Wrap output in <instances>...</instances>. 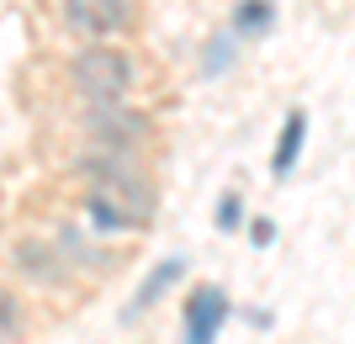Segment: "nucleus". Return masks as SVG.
<instances>
[{
	"label": "nucleus",
	"instance_id": "10",
	"mask_svg": "<svg viewBox=\"0 0 355 344\" xmlns=\"http://www.w3.org/2000/svg\"><path fill=\"white\" fill-rule=\"evenodd\" d=\"M59 255L69 260V265H106V249L90 244L80 228H59Z\"/></svg>",
	"mask_w": 355,
	"mask_h": 344
},
{
	"label": "nucleus",
	"instance_id": "7",
	"mask_svg": "<svg viewBox=\"0 0 355 344\" xmlns=\"http://www.w3.org/2000/svg\"><path fill=\"white\" fill-rule=\"evenodd\" d=\"M11 260H16L21 275H32V281H43V286H59L64 270H69V260L59 255V244H37V239H21Z\"/></svg>",
	"mask_w": 355,
	"mask_h": 344
},
{
	"label": "nucleus",
	"instance_id": "13",
	"mask_svg": "<svg viewBox=\"0 0 355 344\" xmlns=\"http://www.w3.org/2000/svg\"><path fill=\"white\" fill-rule=\"evenodd\" d=\"M16 329V302H11V291H0V339Z\"/></svg>",
	"mask_w": 355,
	"mask_h": 344
},
{
	"label": "nucleus",
	"instance_id": "1",
	"mask_svg": "<svg viewBox=\"0 0 355 344\" xmlns=\"http://www.w3.org/2000/svg\"><path fill=\"white\" fill-rule=\"evenodd\" d=\"M138 69L133 59L112 43H90L69 59V85L80 90V101H128Z\"/></svg>",
	"mask_w": 355,
	"mask_h": 344
},
{
	"label": "nucleus",
	"instance_id": "8",
	"mask_svg": "<svg viewBox=\"0 0 355 344\" xmlns=\"http://www.w3.org/2000/svg\"><path fill=\"white\" fill-rule=\"evenodd\" d=\"M302 143H308V111L292 106L286 122H282V138H276V154H270V175L276 180H292L297 159H302Z\"/></svg>",
	"mask_w": 355,
	"mask_h": 344
},
{
	"label": "nucleus",
	"instance_id": "2",
	"mask_svg": "<svg viewBox=\"0 0 355 344\" xmlns=\"http://www.w3.org/2000/svg\"><path fill=\"white\" fill-rule=\"evenodd\" d=\"M85 133L101 149H138L154 133V122H148V111L128 101H85Z\"/></svg>",
	"mask_w": 355,
	"mask_h": 344
},
{
	"label": "nucleus",
	"instance_id": "5",
	"mask_svg": "<svg viewBox=\"0 0 355 344\" xmlns=\"http://www.w3.org/2000/svg\"><path fill=\"white\" fill-rule=\"evenodd\" d=\"M223 318H228V297H223L218 286H202L186 302V344H218Z\"/></svg>",
	"mask_w": 355,
	"mask_h": 344
},
{
	"label": "nucleus",
	"instance_id": "4",
	"mask_svg": "<svg viewBox=\"0 0 355 344\" xmlns=\"http://www.w3.org/2000/svg\"><path fill=\"white\" fill-rule=\"evenodd\" d=\"M85 223L101 228V233H138V228H148L122 196L101 191V185H85Z\"/></svg>",
	"mask_w": 355,
	"mask_h": 344
},
{
	"label": "nucleus",
	"instance_id": "11",
	"mask_svg": "<svg viewBox=\"0 0 355 344\" xmlns=\"http://www.w3.org/2000/svg\"><path fill=\"white\" fill-rule=\"evenodd\" d=\"M239 43H244V37H239V32L234 27H228V32H218V37H212V43H207V53H202V75H223V69H228V64H234L239 59Z\"/></svg>",
	"mask_w": 355,
	"mask_h": 344
},
{
	"label": "nucleus",
	"instance_id": "12",
	"mask_svg": "<svg viewBox=\"0 0 355 344\" xmlns=\"http://www.w3.org/2000/svg\"><path fill=\"white\" fill-rule=\"evenodd\" d=\"M239 217H244V201H239V196L228 191V196L218 201V228H223V233H234V228H239Z\"/></svg>",
	"mask_w": 355,
	"mask_h": 344
},
{
	"label": "nucleus",
	"instance_id": "3",
	"mask_svg": "<svg viewBox=\"0 0 355 344\" xmlns=\"http://www.w3.org/2000/svg\"><path fill=\"white\" fill-rule=\"evenodd\" d=\"M59 11L80 37H122L133 27V0H59Z\"/></svg>",
	"mask_w": 355,
	"mask_h": 344
},
{
	"label": "nucleus",
	"instance_id": "9",
	"mask_svg": "<svg viewBox=\"0 0 355 344\" xmlns=\"http://www.w3.org/2000/svg\"><path fill=\"white\" fill-rule=\"evenodd\" d=\"M228 27H234L244 43L266 37V32L276 27V0H239V6H234V21H228Z\"/></svg>",
	"mask_w": 355,
	"mask_h": 344
},
{
	"label": "nucleus",
	"instance_id": "6",
	"mask_svg": "<svg viewBox=\"0 0 355 344\" xmlns=\"http://www.w3.org/2000/svg\"><path fill=\"white\" fill-rule=\"evenodd\" d=\"M180 275H186V260H180V255L159 260V265H154V270H148V275H144V281H138L133 302H128V307H122V323H138V318H144L148 307H154V302H159L164 291H170V286L180 281Z\"/></svg>",
	"mask_w": 355,
	"mask_h": 344
},
{
	"label": "nucleus",
	"instance_id": "14",
	"mask_svg": "<svg viewBox=\"0 0 355 344\" xmlns=\"http://www.w3.org/2000/svg\"><path fill=\"white\" fill-rule=\"evenodd\" d=\"M250 233H254V244H270V239H276V228H270V223H254Z\"/></svg>",
	"mask_w": 355,
	"mask_h": 344
}]
</instances>
